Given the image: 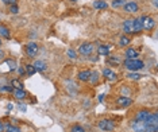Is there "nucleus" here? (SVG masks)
<instances>
[{"label": "nucleus", "instance_id": "1", "mask_svg": "<svg viewBox=\"0 0 158 132\" xmlns=\"http://www.w3.org/2000/svg\"><path fill=\"white\" fill-rule=\"evenodd\" d=\"M124 66H126V69H128L130 72H138V70H141L145 67V63L138 58L136 59H126Z\"/></svg>", "mask_w": 158, "mask_h": 132}, {"label": "nucleus", "instance_id": "2", "mask_svg": "<svg viewBox=\"0 0 158 132\" xmlns=\"http://www.w3.org/2000/svg\"><path fill=\"white\" fill-rule=\"evenodd\" d=\"M98 126H99V128H100L102 131L110 132V131H114L115 123H114V120H111V119H103V120L99 121Z\"/></svg>", "mask_w": 158, "mask_h": 132}, {"label": "nucleus", "instance_id": "3", "mask_svg": "<svg viewBox=\"0 0 158 132\" xmlns=\"http://www.w3.org/2000/svg\"><path fill=\"white\" fill-rule=\"evenodd\" d=\"M141 19H142V27H143V30L152 31L153 28H154V26H156V22H154L153 18H150V16H142Z\"/></svg>", "mask_w": 158, "mask_h": 132}, {"label": "nucleus", "instance_id": "4", "mask_svg": "<svg viewBox=\"0 0 158 132\" xmlns=\"http://www.w3.org/2000/svg\"><path fill=\"white\" fill-rule=\"evenodd\" d=\"M26 54L28 57H31V58L38 54V45L35 42H28L26 45Z\"/></svg>", "mask_w": 158, "mask_h": 132}, {"label": "nucleus", "instance_id": "5", "mask_svg": "<svg viewBox=\"0 0 158 132\" xmlns=\"http://www.w3.org/2000/svg\"><path fill=\"white\" fill-rule=\"evenodd\" d=\"M92 51H93V45L89 43V42H85V43H82L80 47H78V53H80L81 55H89Z\"/></svg>", "mask_w": 158, "mask_h": 132}, {"label": "nucleus", "instance_id": "6", "mask_svg": "<svg viewBox=\"0 0 158 132\" xmlns=\"http://www.w3.org/2000/svg\"><path fill=\"white\" fill-rule=\"evenodd\" d=\"M150 116H152V112H150L149 109H142V110H139V112L136 113V119L135 120L142 121V123H146V121L150 119Z\"/></svg>", "mask_w": 158, "mask_h": 132}, {"label": "nucleus", "instance_id": "7", "mask_svg": "<svg viewBox=\"0 0 158 132\" xmlns=\"http://www.w3.org/2000/svg\"><path fill=\"white\" fill-rule=\"evenodd\" d=\"M132 104V100L130 97H126V96H120L119 98H116V105L122 106V108H126V106L131 105Z\"/></svg>", "mask_w": 158, "mask_h": 132}, {"label": "nucleus", "instance_id": "8", "mask_svg": "<svg viewBox=\"0 0 158 132\" xmlns=\"http://www.w3.org/2000/svg\"><path fill=\"white\" fill-rule=\"evenodd\" d=\"M143 31V27H142V19L141 18H136V19L132 20V33H141Z\"/></svg>", "mask_w": 158, "mask_h": 132}, {"label": "nucleus", "instance_id": "9", "mask_svg": "<svg viewBox=\"0 0 158 132\" xmlns=\"http://www.w3.org/2000/svg\"><path fill=\"white\" fill-rule=\"evenodd\" d=\"M123 7H124V10L127 12H136L138 11V8H139L138 4H136L135 2H127V3H124Z\"/></svg>", "mask_w": 158, "mask_h": 132}, {"label": "nucleus", "instance_id": "10", "mask_svg": "<svg viewBox=\"0 0 158 132\" xmlns=\"http://www.w3.org/2000/svg\"><path fill=\"white\" fill-rule=\"evenodd\" d=\"M131 128H132V131L134 132H145V123L135 120L134 123L131 124Z\"/></svg>", "mask_w": 158, "mask_h": 132}, {"label": "nucleus", "instance_id": "11", "mask_svg": "<svg viewBox=\"0 0 158 132\" xmlns=\"http://www.w3.org/2000/svg\"><path fill=\"white\" fill-rule=\"evenodd\" d=\"M103 76L107 78V80H110V81H115L116 80V73L114 72V70H111V69H108V67H107V69H104L103 70Z\"/></svg>", "mask_w": 158, "mask_h": 132}, {"label": "nucleus", "instance_id": "12", "mask_svg": "<svg viewBox=\"0 0 158 132\" xmlns=\"http://www.w3.org/2000/svg\"><path fill=\"white\" fill-rule=\"evenodd\" d=\"M98 54L102 55V57L110 55V46L108 45H100L98 47Z\"/></svg>", "mask_w": 158, "mask_h": 132}, {"label": "nucleus", "instance_id": "13", "mask_svg": "<svg viewBox=\"0 0 158 132\" xmlns=\"http://www.w3.org/2000/svg\"><path fill=\"white\" fill-rule=\"evenodd\" d=\"M139 53L135 49H127L126 50V59H136Z\"/></svg>", "mask_w": 158, "mask_h": 132}, {"label": "nucleus", "instance_id": "14", "mask_svg": "<svg viewBox=\"0 0 158 132\" xmlns=\"http://www.w3.org/2000/svg\"><path fill=\"white\" fill-rule=\"evenodd\" d=\"M14 96H15V98H18V100H24L27 97V93L23 90V89H14Z\"/></svg>", "mask_w": 158, "mask_h": 132}, {"label": "nucleus", "instance_id": "15", "mask_svg": "<svg viewBox=\"0 0 158 132\" xmlns=\"http://www.w3.org/2000/svg\"><path fill=\"white\" fill-rule=\"evenodd\" d=\"M89 76H91V70H88V69H85V70H81L80 73H78V80L80 81H88L89 80Z\"/></svg>", "mask_w": 158, "mask_h": 132}, {"label": "nucleus", "instance_id": "16", "mask_svg": "<svg viewBox=\"0 0 158 132\" xmlns=\"http://www.w3.org/2000/svg\"><path fill=\"white\" fill-rule=\"evenodd\" d=\"M35 67V70H38V72H44V70H46V62H44V61H35L34 62V65Z\"/></svg>", "mask_w": 158, "mask_h": 132}, {"label": "nucleus", "instance_id": "17", "mask_svg": "<svg viewBox=\"0 0 158 132\" xmlns=\"http://www.w3.org/2000/svg\"><path fill=\"white\" fill-rule=\"evenodd\" d=\"M123 31L126 34H132V20H126L123 23Z\"/></svg>", "mask_w": 158, "mask_h": 132}, {"label": "nucleus", "instance_id": "18", "mask_svg": "<svg viewBox=\"0 0 158 132\" xmlns=\"http://www.w3.org/2000/svg\"><path fill=\"white\" fill-rule=\"evenodd\" d=\"M93 7H95L96 10H106L108 4H107L106 2H103V0H98V2L93 3Z\"/></svg>", "mask_w": 158, "mask_h": 132}, {"label": "nucleus", "instance_id": "19", "mask_svg": "<svg viewBox=\"0 0 158 132\" xmlns=\"http://www.w3.org/2000/svg\"><path fill=\"white\" fill-rule=\"evenodd\" d=\"M0 37L2 38H10V30L6 26L0 24Z\"/></svg>", "mask_w": 158, "mask_h": 132}, {"label": "nucleus", "instance_id": "20", "mask_svg": "<svg viewBox=\"0 0 158 132\" xmlns=\"http://www.w3.org/2000/svg\"><path fill=\"white\" fill-rule=\"evenodd\" d=\"M145 132H158V126L145 123Z\"/></svg>", "mask_w": 158, "mask_h": 132}, {"label": "nucleus", "instance_id": "21", "mask_svg": "<svg viewBox=\"0 0 158 132\" xmlns=\"http://www.w3.org/2000/svg\"><path fill=\"white\" fill-rule=\"evenodd\" d=\"M127 45H130V38H127V35H123V37H120L119 46H122V47H126Z\"/></svg>", "mask_w": 158, "mask_h": 132}, {"label": "nucleus", "instance_id": "22", "mask_svg": "<svg viewBox=\"0 0 158 132\" xmlns=\"http://www.w3.org/2000/svg\"><path fill=\"white\" fill-rule=\"evenodd\" d=\"M88 81H91V84H96L99 81V73L98 72H91V76H89Z\"/></svg>", "mask_w": 158, "mask_h": 132}, {"label": "nucleus", "instance_id": "23", "mask_svg": "<svg viewBox=\"0 0 158 132\" xmlns=\"http://www.w3.org/2000/svg\"><path fill=\"white\" fill-rule=\"evenodd\" d=\"M6 128V132H20V128L19 127H15V126H10V124H7L4 127Z\"/></svg>", "mask_w": 158, "mask_h": 132}, {"label": "nucleus", "instance_id": "24", "mask_svg": "<svg viewBox=\"0 0 158 132\" xmlns=\"http://www.w3.org/2000/svg\"><path fill=\"white\" fill-rule=\"evenodd\" d=\"M126 3V0H114L112 2V7L114 8H119V7H123Z\"/></svg>", "mask_w": 158, "mask_h": 132}, {"label": "nucleus", "instance_id": "25", "mask_svg": "<svg viewBox=\"0 0 158 132\" xmlns=\"http://www.w3.org/2000/svg\"><path fill=\"white\" fill-rule=\"evenodd\" d=\"M26 73L30 74V76H33V74L37 73V70H35V67L33 65H26Z\"/></svg>", "mask_w": 158, "mask_h": 132}, {"label": "nucleus", "instance_id": "26", "mask_svg": "<svg viewBox=\"0 0 158 132\" xmlns=\"http://www.w3.org/2000/svg\"><path fill=\"white\" fill-rule=\"evenodd\" d=\"M108 58H107V62L108 63H114V65H116V63H119V58L118 57H111V55H107Z\"/></svg>", "mask_w": 158, "mask_h": 132}, {"label": "nucleus", "instance_id": "27", "mask_svg": "<svg viewBox=\"0 0 158 132\" xmlns=\"http://www.w3.org/2000/svg\"><path fill=\"white\" fill-rule=\"evenodd\" d=\"M70 132H85V130H84V127H81V126H78V124H76V126L72 127Z\"/></svg>", "mask_w": 158, "mask_h": 132}, {"label": "nucleus", "instance_id": "28", "mask_svg": "<svg viewBox=\"0 0 158 132\" xmlns=\"http://www.w3.org/2000/svg\"><path fill=\"white\" fill-rule=\"evenodd\" d=\"M12 86L15 88V89H23V84L22 82H19L18 80H12Z\"/></svg>", "mask_w": 158, "mask_h": 132}, {"label": "nucleus", "instance_id": "29", "mask_svg": "<svg viewBox=\"0 0 158 132\" xmlns=\"http://www.w3.org/2000/svg\"><path fill=\"white\" fill-rule=\"evenodd\" d=\"M127 77L128 78H131V80H139V78H141L142 76L139 73H128L127 74Z\"/></svg>", "mask_w": 158, "mask_h": 132}, {"label": "nucleus", "instance_id": "30", "mask_svg": "<svg viewBox=\"0 0 158 132\" xmlns=\"http://www.w3.org/2000/svg\"><path fill=\"white\" fill-rule=\"evenodd\" d=\"M68 57H69V58H72V59H74L76 58V51H74V50H72V49H69L68 50Z\"/></svg>", "mask_w": 158, "mask_h": 132}, {"label": "nucleus", "instance_id": "31", "mask_svg": "<svg viewBox=\"0 0 158 132\" xmlns=\"http://www.w3.org/2000/svg\"><path fill=\"white\" fill-rule=\"evenodd\" d=\"M10 11H11L12 14H18V12H19V8H18V6H16V4H12V6H11V8H10Z\"/></svg>", "mask_w": 158, "mask_h": 132}, {"label": "nucleus", "instance_id": "32", "mask_svg": "<svg viewBox=\"0 0 158 132\" xmlns=\"http://www.w3.org/2000/svg\"><path fill=\"white\" fill-rule=\"evenodd\" d=\"M0 90L2 92H14V88L12 86H3Z\"/></svg>", "mask_w": 158, "mask_h": 132}, {"label": "nucleus", "instance_id": "33", "mask_svg": "<svg viewBox=\"0 0 158 132\" xmlns=\"http://www.w3.org/2000/svg\"><path fill=\"white\" fill-rule=\"evenodd\" d=\"M4 4H10V6H12V4H16V0H2Z\"/></svg>", "mask_w": 158, "mask_h": 132}, {"label": "nucleus", "instance_id": "34", "mask_svg": "<svg viewBox=\"0 0 158 132\" xmlns=\"http://www.w3.org/2000/svg\"><path fill=\"white\" fill-rule=\"evenodd\" d=\"M16 70H18V72H19L20 74H24V73H26V70H24L23 67H20V66H19V67H16Z\"/></svg>", "mask_w": 158, "mask_h": 132}, {"label": "nucleus", "instance_id": "35", "mask_svg": "<svg viewBox=\"0 0 158 132\" xmlns=\"http://www.w3.org/2000/svg\"><path fill=\"white\" fill-rule=\"evenodd\" d=\"M4 57H6V54H4V51H3L2 49H0V61L2 59H4Z\"/></svg>", "mask_w": 158, "mask_h": 132}, {"label": "nucleus", "instance_id": "36", "mask_svg": "<svg viewBox=\"0 0 158 132\" xmlns=\"http://www.w3.org/2000/svg\"><path fill=\"white\" fill-rule=\"evenodd\" d=\"M0 132H4V124L2 120H0Z\"/></svg>", "mask_w": 158, "mask_h": 132}, {"label": "nucleus", "instance_id": "37", "mask_svg": "<svg viewBox=\"0 0 158 132\" xmlns=\"http://www.w3.org/2000/svg\"><path fill=\"white\" fill-rule=\"evenodd\" d=\"M153 4H154V6H157V0H153Z\"/></svg>", "mask_w": 158, "mask_h": 132}, {"label": "nucleus", "instance_id": "38", "mask_svg": "<svg viewBox=\"0 0 158 132\" xmlns=\"http://www.w3.org/2000/svg\"><path fill=\"white\" fill-rule=\"evenodd\" d=\"M0 46H2V39H0Z\"/></svg>", "mask_w": 158, "mask_h": 132}, {"label": "nucleus", "instance_id": "39", "mask_svg": "<svg viewBox=\"0 0 158 132\" xmlns=\"http://www.w3.org/2000/svg\"><path fill=\"white\" fill-rule=\"evenodd\" d=\"M73 2H76V0H73Z\"/></svg>", "mask_w": 158, "mask_h": 132}]
</instances>
